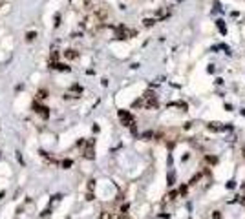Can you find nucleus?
<instances>
[{
    "instance_id": "6",
    "label": "nucleus",
    "mask_w": 245,
    "mask_h": 219,
    "mask_svg": "<svg viewBox=\"0 0 245 219\" xmlns=\"http://www.w3.org/2000/svg\"><path fill=\"white\" fill-rule=\"evenodd\" d=\"M64 55H66L68 59H75V57H77V53H75V49H68V51H66Z\"/></svg>"
},
{
    "instance_id": "12",
    "label": "nucleus",
    "mask_w": 245,
    "mask_h": 219,
    "mask_svg": "<svg viewBox=\"0 0 245 219\" xmlns=\"http://www.w3.org/2000/svg\"><path fill=\"white\" fill-rule=\"evenodd\" d=\"M242 154H243V157H245V148H242Z\"/></svg>"
},
{
    "instance_id": "7",
    "label": "nucleus",
    "mask_w": 245,
    "mask_h": 219,
    "mask_svg": "<svg viewBox=\"0 0 245 219\" xmlns=\"http://www.w3.org/2000/svg\"><path fill=\"white\" fill-rule=\"evenodd\" d=\"M143 22H144V26H146V27H150V26H154V24H156V19H144Z\"/></svg>"
},
{
    "instance_id": "2",
    "label": "nucleus",
    "mask_w": 245,
    "mask_h": 219,
    "mask_svg": "<svg viewBox=\"0 0 245 219\" xmlns=\"http://www.w3.org/2000/svg\"><path fill=\"white\" fill-rule=\"evenodd\" d=\"M119 119L123 120L124 126H132V128H134V124H135V120H134V117H132V113H128V112H124V110L119 112Z\"/></svg>"
},
{
    "instance_id": "8",
    "label": "nucleus",
    "mask_w": 245,
    "mask_h": 219,
    "mask_svg": "<svg viewBox=\"0 0 245 219\" xmlns=\"http://www.w3.org/2000/svg\"><path fill=\"white\" fill-rule=\"evenodd\" d=\"M55 68H57V69H64V71H68V69H70V68H68V66H64V64H55Z\"/></svg>"
},
{
    "instance_id": "9",
    "label": "nucleus",
    "mask_w": 245,
    "mask_h": 219,
    "mask_svg": "<svg viewBox=\"0 0 245 219\" xmlns=\"http://www.w3.org/2000/svg\"><path fill=\"white\" fill-rule=\"evenodd\" d=\"M35 37H37V33H33V31H29L26 39H28V40H33V39H35Z\"/></svg>"
},
{
    "instance_id": "10",
    "label": "nucleus",
    "mask_w": 245,
    "mask_h": 219,
    "mask_svg": "<svg viewBox=\"0 0 245 219\" xmlns=\"http://www.w3.org/2000/svg\"><path fill=\"white\" fill-rule=\"evenodd\" d=\"M207 161H208V162H210V164H216V162H218V159H216V157H210V155H208V157H207Z\"/></svg>"
},
{
    "instance_id": "5",
    "label": "nucleus",
    "mask_w": 245,
    "mask_h": 219,
    "mask_svg": "<svg viewBox=\"0 0 245 219\" xmlns=\"http://www.w3.org/2000/svg\"><path fill=\"white\" fill-rule=\"evenodd\" d=\"M33 110H35L37 113H41L42 117H48V112H46L48 108H44V106H39V104H35V106H33Z\"/></svg>"
},
{
    "instance_id": "4",
    "label": "nucleus",
    "mask_w": 245,
    "mask_h": 219,
    "mask_svg": "<svg viewBox=\"0 0 245 219\" xmlns=\"http://www.w3.org/2000/svg\"><path fill=\"white\" fill-rule=\"evenodd\" d=\"M216 26H218V29H220V33H221V35H225V33H227V26H225V20H216Z\"/></svg>"
},
{
    "instance_id": "1",
    "label": "nucleus",
    "mask_w": 245,
    "mask_h": 219,
    "mask_svg": "<svg viewBox=\"0 0 245 219\" xmlns=\"http://www.w3.org/2000/svg\"><path fill=\"white\" fill-rule=\"evenodd\" d=\"M134 106H141V108H157V97H156V93L154 91H146L143 95V99L135 100L134 102Z\"/></svg>"
},
{
    "instance_id": "3",
    "label": "nucleus",
    "mask_w": 245,
    "mask_h": 219,
    "mask_svg": "<svg viewBox=\"0 0 245 219\" xmlns=\"http://www.w3.org/2000/svg\"><path fill=\"white\" fill-rule=\"evenodd\" d=\"M134 35H135L134 29H126L124 26L117 27V39H128V37H134Z\"/></svg>"
},
{
    "instance_id": "11",
    "label": "nucleus",
    "mask_w": 245,
    "mask_h": 219,
    "mask_svg": "<svg viewBox=\"0 0 245 219\" xmlns=\"http://www.w3.org/2000/svg\"><path fill=\"white\" fill-rule=\"evenodd\" d=\"M212 219H221V214H220V212H214V214H212Z\"/></svg>"
}]
</instances>
